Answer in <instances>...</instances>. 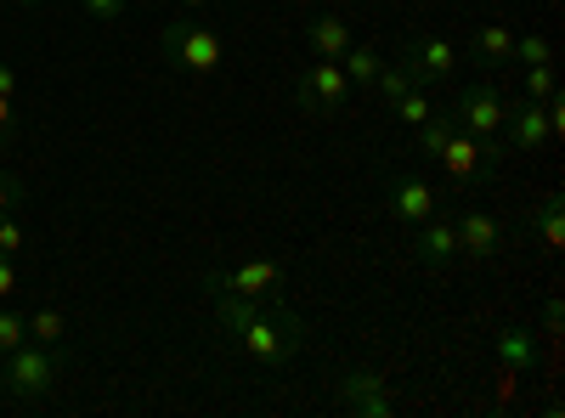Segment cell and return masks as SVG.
<instances>
[{"label": "cell", "mask_w": 565, "mask_h": 418, "mask_svg": "<svg viewBox=\"0 0 565 418\" xmlns=\"http://www.w3.org/2000/svg\"><path fill=\"white\" fill-rule=\"evenodd\" d=\"M521 97H526V103H554V97H559V74H554V63H537V68H526Z\"/></svg>", "instance_id": "cell-20"}, {"label": "cell", "mask_w": 565, "mask_h": 418, "mask_svg": "<svg viewBox=\"0 0 565 418\" xmlns=\"http://www.w3.org/2000/svg\"><path fill=\"white\" fill-rule=\"evenodd\" d=\"M210 7V0H181V12H204Z\"/></svg>", "instance_id": "cell-32"}, {"label": "cell", "mask_w": 565, "mask_h": 418, "mask_svg": "<svg viewBox=\"0 0 565 418\" xmlns=\"http://www.w3.org/2000/svg\"><path fill=\"white\" fill-rule=\"evenodd\" d=\"M452 226H458V260H492L503 249V226L487 210H458Z\"/></svg>", "instance_id": "cell-13"}, {"label": "cell", "mask_w": 565, "mask_h": 418, "mask_svg": "<svg viewBox=\"0 0 565 418\" xmlns=\"http://www.w3.org/2000/svg\"><path fill=\"white\" fill-rule=\"evenodd\" d=\"M469 63H481V68L514 63V29L509 23H481L476 34H469Z\"/></svg>", "instance_id": "cell-17"}, {"label": "cell", "mask_w": 565, "mask_h": 418, "mask_svg": "<svg viewBox=\"0 0 565 418\" xmlns=\"http://www.w3.org/2000/svg\"><path fill=\"white\" fill-rule=\"evenodd\" d=\"M0 97H18V68L0 63Z\"/></svg>", "instance_id": "cell-31"}, {"label": "cell", "mask_w": 565, "mask_h": 418, "mask_svg": "<svg viewBox=\"0 0 565 418\" xmlns=\"http://www.w3.org/2000/svg\"><path fill=\"white\" fill-rule=\"evenodd\" d=\"M526 238H537L548 255L565 249V204H559V193H543V199L526 210Z\"/></svg>", "instance_id": "cell-15"}, {"label": "cell", "mask_w": 565, "mask_h": 418, "mask_svg": "<svg viewBox=\"0 0 565 418\" xmlns=\"http://www.w3.org/2000/svg\"><path fill=\"white\" fill-rule=\"evenodd\" d=\"M57 379H63V351H52V345L23 340L12 356H0V385H7V396H18V401L52 396Z\"/></svg>", "instance_id": "cell-3"}, {"label": "cell", "mask_w": 565, "mask_h": 418, "mask_svg": "<svg viewBox=\"0 0 565 418\" xmlns=\"http://www.w3.org/2000/svg\"><path fill=\"white\" fill-rule=\"evenodd\" d=\"M402 63H407V74H413L418 85H430V79H447V74L458 68V52H452L441 34H413V40L402 45Z\"/></svg>", "instance_id": "cell-11"}, {"label": "cell", "mask_w": 565, "mask_h": 418, "mask_svg": "<svg viewBox=\"0 0 565 418\" xmlns=\"http://www.w3.org/2000/svg\"><path fill=\"white\" fill-rule=\"evenodd\" d=\"M391 114H396L402 125H413V130H418L424 119H430V114H436V103H430V97H424V85H413V90H407V97H396V103H391Z\"/></svg>", "instance_id": "cell-22"}, {"label": "cell", "mask_w": 565, "mask_h": 418, "mask_svg": "<svg viewBox=\"0 0 565 418\" xmlns=\"http://www.w3.org/2000/svg\"><path fill=\"white\" fill-rule=\"evenodd\" d=\"M29 199V187H23V175H12V170H0V215H12L18 204Z\"/></svg>", "instance_id": "cell-26"}, {"label": "cell", "mask_w": 565, "mask_h": 418, "mask_svg": "<svg viewBox=\"0 0 565 418\" xmlns=\"http://www.w3.org/2000/svg\"><path fill=\"white\" fill-rule=\"evenodd\" d=\"M18 283H23V277H18L12 255H0V300H12V294H18Z\"/></svg>", "instance_id": "cell-28"}, {"label": "cell", "mask_w": 565, "mask_h": 418, "mask_svg": "<svg viewBox=\"0 0 565 418\" xmlns=\"http://www.w3.org/2000/svg\"><path fill=\"white\" fill-rule=\"evenodd\" d=\"M23 340H29V329H23V311H0V356H12Z\"/></svg>", "instance_id": "cell-25"}, {"label": "cell", "mask_w": 565, "mask_h": 418, "mask_svg": "<svg viewBox=\"0 0 565 418\" xmlns=\"http://www.w3.org/2000/svg\"><path fill=\"white\" fill-rule=\"evenodd\" d=\"M430 159H436V164H441V170L458 181V187H476V181L498 175V164H503V142H476L469 130H458V125H452Z\"/></svg>", "instance_id": "cell-4"}, {"label": "cell", "mask_w": 565, "mask_h": 418, "mask_svg": "<svg viewBox=\"0 0 565 418\" xmlns=\"http://www.w3.org/2000/svg\"><path fill=\"white\" fill-rule=\"evenodd\" d=\"M413 85H418V79L407 74V63H385V68H380V79H373V90H380V97H385V103H396V97H407V90H413Z\"/></svg>", "instance_id": "cell-23"}, {"label": "cell", "mask_w": 565, "mask_h": 418, "mask_svg": "<svg viewBox=\"0 0 565 418\" xmlns=\"http://www.w3.org/2000/svg\"><path fill=\"white\" fill-rule=\"evenodd\" d=\"M385 204H391L396 226H418L441 210V193H436V181H424V175H385Z\"/></svg>", "instance_id": "cell-9"}, {"label": "cell", "mask_w": 565, "mask_h": 418, "mask_svg": "<svg viewBox=\"0 0 565 418\" xmlns=\"http://www.w3.org/2000/svg\"><path fill=\"white\" fill-rule=\"evenodd\" d=\"M23 244H29V232H23V221H18V210L12 215H0V255H23Z\"/></svg>", "instance_id": "cell-24"}, {"label": "cell", "mask_w": 565, "mask_h": 418, "mask_svg": "<svg viewBox=\"0 0 565 418\" xmlns=\"http://www.w3.org/2000/svg\"><path fill=\"white\" fill-rule=\"evenodd\" d=\"M503 119H509V103H503V90L498 85H463L458 90V103H452V125L469 130L476 142H503Z\"/></svg>", "instance_id": "cell-6"}, {"label": "cell", "mask_w": 565, "mask_h": 418, "mask_svg": "<svg viewBox=\"0 0 565 418\" xmlns=\"http://www.w3.org/2000/svg\"><path fill=\"white\" fill-rule=\"evenodd\" d=\"M159 52H164V63H170L175 74H215L221 57H226V45H221V34H215L210 23H199L193 12H186V18H170V23H164Z\"/></svg>", "instance_id": "cell-2"}, {"label": "cell", "mask_w": 565, "mask_h": 418, "mask_svg": "<svg viewBox=\"0 0 565 418\" xmlns=\"http://www.w3.org/2000/svg\"><path fill=\"white\" fill-rule=\"evenodd\" d=\"M23 329H29L34 345H52V351L68 345V317H63L57 306H34V311H23Z\"/></svg>", "instance_id": "cell-18"}, {"label": "cell", "mask_w": 565, "mask_h": 418, "mask_svg": "<svg viewBox=\"0 0 565 418\" xmlns=\"http://www.w3.org/2000/svg\"><path fill=\"white\" fill-rule=\"evenodd\" d=\"M514 63H526V68H537V63H554V40L548 34H514Z\"/></svg>", "instance_id": "cell-21"}, {"label": "cell", "mask_w": 565, "mask_h": 418, "mask_svg": "<svg viewBox=\"0 0 565 418\" xmlns=\"http://www.w3.org/2000/svg\"><path fill=\"white\" fill-rule=\"evenodd\" d=\"M340 68H345V79L351 85H362V90H373V79H380V68H385V57L373 52V45H351V52L340 57Z\"/></svg>", "instance_id": "cell-19"}, {"label": "cell", "mask_w": 565, "mask_h": 418, "mask_svg": "<svg viewBox=\"0 0 565 418\" xmlns=\"http://www.w3.org/2000/svg\"><path fill=\"white\" fill-rule=\"evenodd\" d=\"M351 45H356V40H351V18H340V12H311V18H306V52H311V57L340 63Z\"/></svg>", "instance_id": "cell-14"}, {"label": "cell", "mask_w": 565, "mask_h": 418, "mask_svg": "<svg viewBox=\"0 0 565 418\" xmlns=\"http://www.w3.org/2000/svg\"><path fill=\"white\" fill-rule=\"evenodd\" d=\"M295 103L311 108L317 119H334V114L351 103V79H345V68H340V63H328V57H311V63L300 68V79H295Z\"/></svg>", "instance_id": "cell-7"}, {"label": "cell", "mask_w": 565, "mask_h": 418, "mask_svg": "<svg viewBox=\"0 0 565 418\" xmlns=\"http://www.w3.org/2000/svg\"><path fill=\"white\" fill-rule=\"evenodd\" d=\"M559 317H565V306H559V294H548V306H543V334H559Z\"/></svg>", "instance_id": "cell-30"}, {"label": "cell", "mask_w": 565, "mask_h": 418, "mask_svg": "<svg viewBox=\"0 0 565 418\" xmlns=\"http://www.w3.org/2000/svg\"><path fill=\"white\" fill-rule=\"evenodd\" d=\"M340 401H345L351 412H362V418H385V412H396L391 385L373 374V367H351V374L340 379Z\"/></svg>", "instance_id": "cell-12"}, {"label": "cell", "mask_w": 565, "mask_h": 418, "mask_svg": "<svg viewBox=\"0 0 565 418\" xmlns=\"http://www.w3.org/2000/svg\"><path fill=\"white\" fill-rule=\"evenodd\" d=\"M79 7H85L90 18H103V23H108V18H119V12L130 7V0H79Z\"/></svg>", "instance_id": "cell-29"}, {"label": "cell", "mask_w": 565, "mask_h": 418, "mask_svg": "<svg viewBox=\"0 0 565 418\" xmlns=\"http://www.w3.org/2000/svg\"><path fill=\"white\" fill-rule=\"evenodd\" d=\"M282 283H289V271L277 260H244V266H210L204 271V289L210 294H244V300H282Z\"/></svg>", "instance_id": "cell-5"}, {"label": "cell", "mask_w": 565, "mask_h": 418, "mask_svg": "<svg viewBox=\"0 0 565 418\" xmlns=\"http://www.w3.org/2000/svg\"><path fill=\"white\" fill-rule=\"evenodd\" d=\"M12 7H40V0H12Z\"/></svg>", "instance_id": "cell-33"}, {"label": "cell", "mask_w": 565, "mask_h": 418, "mask_svg": "<svg viewBox=\"0 0 565 418\" xmlns=\"http://www.w3.org/2000/svg\"><path fill=\"white\" fill-rule=\"evenodd\" d=\"M0 396H7V385H0Z\"/></svg>", "instance_id": "cell-34"}, {"label": "cell", "mask_w": 565, "mask_h": 418, "mask_svg": "<svg viewBox=\"0 0 565 418\" xmlns=\"http://www.w3.org/2000/svg\"><path fill=\"white\" fill-rule=\"evenodd\" d=\"M215 322L244 345V356L266 374L289 367L306 351V322L282 311V300H244V294H215Z\"/></svg>", "instance_id": "cell-1"}, {"label": "cell", "mask_w": 565, "mask_h": 418, "mask_svg": "<svg viewBox=\"0 0 565 418\" xmlns=\"http://www.w3.org/2000/svg\"><path fill=\"white\" fill-rule=\"evenodd\" d=\"M492 351H498V362H503V379L532 374V362H537L532 329H498V334H492Z\"/></svg>", "instance_id": "cell-16"}, {"label": "cell", "mask_w": 565, "mask_h": 418, "mask_svg": "<svg viewBox=\"0 0 565 418\" xmlns=\"http://www.w3.org/2000/svg\"><path fill=\"white\" fill-rule=\"evenodd\" d=\"M554 136H559V97L554 103L521 97V108H509V119H503V153H543Z\"/></svg>", "instance_id": "cell-8"}, {"label": "cell", "mask_w": 565, "mask_h": 418, "mask_svg": "<svg viewBox=\"0 0 565 418\" xmlns=\"http://www.w3.org/2000/svg\"><path fill=\"white\" fill-rule=\"evenodd\" d=\"M18 142V108H12V97H0V148H12Z\"/></svg>", "instance_id": "cell-27"}, {"label": "cell", "mask_w": 565, "mask_h": 418, "mask_svg": "<svg viewBox=\"0 0 565 418\" xmlns=\"http://www.w3.org/2000/svg\"><path fill=\"white\" fill-rule=\"evenodd\" d=\"M413 260H418L424 271H441V266L458 260V226H452L447 210H436L430 221L413 226Z\"/></svg>", "instance_id": "cell-10"}]
</instances>
